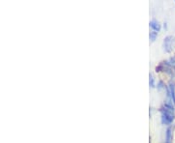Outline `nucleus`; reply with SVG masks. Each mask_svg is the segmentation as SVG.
<instances>
[{
	"label": "nucleus",
	"mask_w": 175,
	"mask_h": 143,
	"mask_svg": "<svg viewBox=\"0 0 175 143\" xmlns=\"http://www.w3.org/2000/svg\"><path fill=\"white\" fill-rule=\"evenodd\" d=\"M175 114L173 104L170 101H166L161 109V122L165 125H170L174 121Z\"/></svg>",
	"instance_id": "1"
},
{
	"label": "nucleus",
	"mask_w": 175,
	"mask_h": 143,
	"mask_svg": "<svg viewBox=\"0 0 175 143\" xmlns=\"http://www.w3.org/2000/svg\"><path fill=\"white\" fill-rule=\"evenodd\" d=\"M175 44V38L173 36H167L164 41V49L166 52H171Z\"/></svg>",
	"instance_id": "2"
},
{
	"label": "nucleus",
	"mask_w": 175,
	"mask_h": 143,
	"mask_svg": "<svg viewBox=\"0 0 175 143\" xmlns=\"http://www.w3.org/2000/svg\"><path fill=\"white\" fill-rule=\"evenodd\" d=\"M150 27L153 29V31H156V32H159L161 30V24L156 20H153L150 21Z\"/></svg>",
	"instance_id": "3"
},
{
	"label": "nucleus",
	"mask_w": 175,
	"mask_h": 143,
	"mask_svg": "<svg viewBox=\"0 0 175 143\" xmlns=\"http://www.w3.org/2000/svg\"><path fill=\"white\" fill-rule=\"evenodd\" d=\"M169 89H170V91H168V92H169V94H170V96H171V100H172V103H174V104H175V92H174V85H173V84H170Z\"/></svg>",
	"instance_id": "4"
},
{
	"label": "nucleus",
	"mask_w": 175,
	"mask_h": 143,
	"mask_svg": "<svg viewBox=\"0 0 175 143\" xmlns=\"http://www.w3.org/2000/svg\"><path fill=\"white\" fill-rule=\"evenodd\" d=\"M165 143H171V129L168 128L166 131V141Z\"/></svg>",
	"instance_id": "5"
},
{
	"label": "nucleus",
	"mask_w": 175,
	"mask_h": 143,
	"mask_svg": "<svg viewBox=\"0 0 175 143\" xmlns=\"http://www.w3.org/2000/svg\"><path fill=\"white\" fill-rule=\"evenodd\" d=\"M157 36H158V32H156V31H152V32H150V40L152 42H154L156 40Z\"/></svg>",
	"instance_id": "6"
},
{
	"label": "nucleus",
	"mask_w": 175,
	"mask_h": 143,
	"mask_svg": "<svg viewBox=\"0 0 175 143\" xmlns=\"http://www.w3.org/2000/svg\"><path fill=\"white\" fill-rule=\"evenodd\" d=\"M150 86L151 87L155 86V79H154V77H153L152 75H150Z\"/></svg>",
	"instance_id": "7"
},
{
	"label": "nucleus",
	"mask_w": 175,
	"mask_h": 143,
	"mask_svg": "<svg viewBox=\"0 0 175 143\" xmlns=\"http://www.w3.org/2000/svg\"><path fill=\"white\" fill-rule=\"evenodd\" d=\"M170 62H171V63H170V65H171V66H173V67H174V69H175V56L173 57V58H171V59H170Z\"/></svg>",
	"instance_id": "8"
}]
</instances>
